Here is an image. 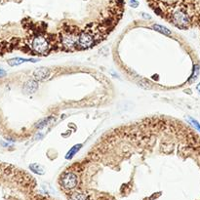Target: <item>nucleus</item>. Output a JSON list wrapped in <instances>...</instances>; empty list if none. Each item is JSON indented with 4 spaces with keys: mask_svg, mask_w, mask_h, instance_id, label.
<instances>
[{
    "mask_svg": "<svg viewBox=\"0 0 200 200\" xmlns=\"http://www.w3.org/2000/svg\"><path fill=\"white\" fill-rule=\"evenodd\" d=\"M37 60L36 59H23V58H13L8 61V65L11 66H16L19 65H22L26 62H35Z\"/></svg>",
    "mask_w": 200,
    "mask_h": 200,
    "instance_id": "8",
    "label": "nucleus"
},
{
    "mask_svg": "<svg viewBox=\"0 0 200 200\" xmlns=\"http://www.w3.org/2000/svg\"><path fill=\"white\" fill-rule=\"evenodd\" d=\"M78 184L77 176L73 173H66L62 179V185L66 189H72Z\"/></svg>",
    "mask_w": 200,
    "mask_h": 200,
    "instance_id": "4",
    "label": "nucleus"
},
{
    "mask_svg": "<svg viewBox=\"0 0 200 200\" xmlns=\"http://www.w3.org/2000/svg\"><path fill=\"white\" fill-rule=\"evenodd\" d=\"M189 122H190L198 131H200V124H199L195 119H193V118H189Z\"/></svg>",
    "mask_w": 200,
    "mask_h": 200,
    "instance_id": "15",
    "label": "nucleus"
},
{
    "mask_svg": "<svg viewBox=\"0 0 200 200\" xmlns=\"http://www.w3.org/2000/svg\"><path fill=\"white\" fill-rule=\"evenodd\" d=\"M31 48L40 55H47L50 52V44L48 40L42 35H37L31 41Z\"/></svg>",
    "mask_w": 200,
    "mask_h": 200,
    "instance_id": "1",
    "label": "nucleus"
},
{
    "mask_svg": "<svg viewBox=\"0 0 200 200\" xmlns=\"http://www.w3.org/2000/svg\"><path fill=\"white\" fill-rule=\"evenodd\" d=\"M131 4L133 5V7H137V6H138V3H137L135 0H131Z\"/></svg>",
    "mask_w": 200,
    "mask_h": 200,
    "instance_id": "16",
    "label": "nucleus"
},
{
    "mask_svg": "<svg viewBox=\"0 0 200 200\" xmlns=\"http://www.w3.org/2000/svg\"><path fill=\"white\" fill-rule=\"evenodd\" d=\"M197 89H198V90H199V91H200V84H199V85H198V86H197Z\"/></svg>",
    "mask_w": 200,
    "mask_h": 200,
    "instance_id": "19",
    "label": "nucleus"
},
{
    "mask_svg": "<svg viewBox=\"0 0 200 200\" xmlns=\"http://www.w3.org/2000/svg\"><path fill=\"white\" fill-rule=\"evenodd\" d=\"M70 199L71 200H87L86 196L84 194H82V193H79V192L73 193V194L71 195V197H70Z\"/></svg>",
    "mask_w": 200,
    "mask_h": 200,
    "instance_id": "13",
    "label": "nucleus"
},
{
    "mask_svg": "<svg viewBox=\"0 0 200 200\" xmlns=\"http://www.w3.org/2000/svg\"><path fill=\"white\" fill-rule=\"evenodd\" d=\"M38 89V84L35 80H28L23 85V92L26 94H33Z\"/></svg>",
    "mask_w": 200,
    "mask_h": 200,
    "instance_id": "7",
    "label": "nucleus"
},
{
    "mask_svg": "<svg viewBox=\"0 0 200 200\" xmlns=\"http://www.w3.org/2000/svg\"><path fill=\"white\" fill-rule=\"evenodd\" d=\"M172 21L178 28H185L189 24V17L184 10H176L172 15Z\"/></svg>",
    "mask_w": 200,
    "mask_h": 200,
    "instance_id": "2",
    "label": "nucleus"
},
{
    "mask_svg": "<svg viewBox=\"0 0 200 200\" xmlns=\"http://www.w3.org/2000/svg\"><path fill=\"white\" fill-rule=\"evenodd\" d=\"M198 73H199V67L198 66H194V70H193V73H192V75H191V78H190V82H193L196 78H197V75H198Z\"/></svg>",
    "mask_w": 200,
    "mask_h": 200,
    "instance_id": "14",
    "label": "nucleus"
},
{
    "mask_svg": "<svg viewBox=\"0 0 200 200\" xmlns=\"http://www.w3.org/2000/svg\"><path fill=\"white\" fill-rule=\"evenodd\" d=\"M29 169L36 173V174H39V175H43L44 174V169H43V167L39 164L37 163H33V164H30L29 165Z\"/></svg>",
    "mask_w": 200,
    "mask_h": 200,
    "instance_id": "11",
    "label": "nucleus"
},
{
    "mask_svg": "<svg viewBox=\"0 0 200 200\" xmlns=\"http://www.w3.org/2000/svg\"><path fill=\"white\" fill-rule=\"evenodd\" d=\"M142 16H143V18H146V19H151V18L149 15H147V14H145V13H143V14H142Z\"/></svg>",
    "mask_w": 200,
    "mask_h": 200,
    "instance_id": "17",
    "label": "nucleus"
},
{
    "mask_svg": "<svg viewBox=\"0 0 200 200\" xmlns=\"http://www.w3.org/2000/svg\"><path fill=\"white\" fill-rule=\"evenodd\" d=\"M50 74H51V71H50L48 68L40 67V68H37V70L33 72V76L37 80H45L50 77Z\"/></svg>",
    "mask_w": 200,
    "mask_h": 200,
    "instance_id": "6",
    "label": "nucleus"
},
{
    "mask_svg": "<svg viewBox=\"0 0 200 200\" xmlns=\"http://www.w3.org/2000/svg\"><path fill=\"white\" fill-rule=\"evenodd\" d=\"M94 44H95V38L93 35L89 32H82L79 34L78 38V46L83 48V49H88L91 48Z\"/></svg>",
    "mask_w": 200,
    "mask_h": 200,
    "instance_id": "3",
    "label": "nucleus"
},
{
    "mask_svg": "<svg viewBox=\"0 0 200 200\" xmlns=\"http://www.w3.org/2000/svg\"><path fill=\"white\" fill-rule=\"evenodd\" d=\"M5 74H6V72L3 70H0V76H3V75H5Z\"/></svg>",
    "mask_w": 200,
    "mask_h": 200,
    "instance_id": "18",
    "label": "nucleus"
},
{
    "mask_svg": "<svg viewBox=\"0 0 200 200\" xmlns=\"http://www.w3.org/2000/svg\"><path fill=\"white\" fill-rule=\"evenodd\" d=\"M152 28L156 31H158V32L164 34V35H168V36H171V30H169L167 28L163 27V26H160V24H153L152 26Z\"/></svg>",
    "mask_w": 200,
    "mask_h": 200,
    "instance_id": "9",
    "label": "nucleus"
},
{
    "mask_svg": "<svg viewBox=\"0 0 200 200\" xmlns=\"http://www.w3.org/2000/svg\"><path fill=\"white\" fill-rule=\"evenodd\" d=\"M81 147H82V145H75L73 147H71L70 151L66 153V159H71V158L73 157V156L79 151V149L81 148Z\"/></svg>",
    "mask_w": 200,
    "mask_h": 200,
    "instance_id": "10",
    "label": "nucleus"
},
{
    "mask_svg": "<svg viewBox=\"0 0 200 200\" xmlns=\"http://www.w3.org/2000/svg\"><path fill=\"white\" fill-rule=\"evenodd\" d=\"M53 120V117H48V118H45V119H43L42 121H40L38 124L36 125V127L37 128H39V129H41V128H43V127H45L46 125H48L49 124V122L50 121H52Z\"/></svg>",
    "mask_w": 200,
    "mask_h": 200,
    "instance_id": "12",
    "label": "nucleus"
},
{
    "mask_svg": "<svg viewBox=\"0 0 200 200\" xmlns=\"http://www.w3.org/2000/svg\"><path fill=\"white\" fill-rule=\"evenodd\" d=\"M78 38H79V35H75L72 33L67 34L64 36V38H62V45L67 49H72L78 45Z\"/></svg>",
    "mask_w": 200,
    "mask_h": 200,
    "instance_id": "5",
    "label": "nucleus"
}]
</instances>
